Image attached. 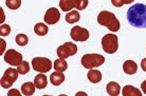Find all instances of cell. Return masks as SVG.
I'll return each mask as SVG.
<instances>
[{"instance_id": "obj_12", "label": "cell", "mask_w": 146, "mask_h": 96, "mask_svg": "<svg viewBox=\"0 0 146 96\" xmlns=\"http://www.w3.org/2000/svg\"><path fill=\"white\" fill-rule=\"evenodd\" d=\"M59 7L64 12H70L72 9H76V0H60Z\"/></svg>"}, {"instance_id": "obj_8", "label": "cell", "mask_w": 146, "mask_h": 96, "mask_svg": "<svg viewBox=\"0 0 146 96\" xmlns=\"http://www.w3.org/2000/svg\"><path fill=\"white\" fill-rule=\"evenodd\" d=\"M4 61L11 66H18L23 60H22V55L19 52L11 49V50L7 51V53L4 54Z\"/></svg>"}, {"instance_id": "obj_21", "label": "cell", "mask_w": 146, "mask_h": 96, "mask_svg": "<svg viewBox=\"0 0 146 96\" xmlns=\"http://www.w3.org/2000/svg\"><path fill=\"white\" fill-rule=\"evenodd\" d=\"M80 15L78 14L77 11H71L66 15V21L68 23H75V22L80 21Z\"/></svg>"}, {"instance_id": "obj_13", "label": "cell", "mask_w": 146, "mask_h": 96, "mask_svg": "<svg viewBox=\"0 0 146 96\" xmlns=\"http://www.w3.org/2000/svg\"><path fill=\"white\" fill-rule=\"evenodd\" d=\"M34 84L36 85V88L39 89V90L44 89L48 85L47 76H46L44 73H40V74H38V75H36V77L34 79Z\"/></svg>"}, {"instance_id": "obj_20", "label": "cell", "mask_w": 146, "mask_h": 96, "mask_svg": "<svg viewBox=\"0 0 146 96\" xmlns=\"http://www.w3.org/2000/svg\"><path fill=\"white\" fill-rule=\"evenodd\" d=\"M34 32L39 36H44L49 32V28L44 23H36L34 26Z\"/></svg>"}, {"instance_id": "obj_31", "label": "cell", "mask_w": 146, "mask_h": 96, "mask_svg": "<svg viewBox=\"0 0 146 96\" xmlns=\"http://www.w3.org/2000/svg\"><path fill=\"white\" fill-rule=\"evenodd\" d=\"M141 89H142L143 93L146 94V80H144L142 84H141Z\"/></svg>"}, {"instance_id": "obj_9", "label": "cell", "mask_w": 146, "mask_h": 96, "mask_svg": "<svg viewBox=\"0 0 146 96\" xmlns=\"http://www.w3.org/2000/svg\"><path fill=\"white\" fill-rule=\"evenodd\" d=\"M70 35H71V38L74 41H86L89 38V32H88V30L78 26H73Z\"/></svg>"}, {"instance_id": "obj_23", "label": "cell", "mask_w": 146, "mask_h": 96, "mask_svg": "<svg viewBox=\"0 0 146 96\" xmlns=\"http://www.w3.org/2000/svg\"><path fill=\"white\" fill-rule=\"evenodd\" d=\"M5 5L11 10H17L21 5V0H5Z\"/></svg>"}, {"instance_id": "obj_30", "label": "cell", "mask_w": 146, "mask_h": 96, "mask_svg": "<svg viewBox=\"0 0 146 96\" xmlns=\"http://www.w3.org/2000/svg\"><path fill=\"white\" fill-rule=\"evenodd\" d=\"M0 42H1V52H0V54L2 55V53L4 52V48H5V41H4L3 39H1Z\"/></svg>"}, {"instance_id": "obj_1", "label": "cell", "mask_w": 146, "mask_h": 96, "mask_svg": "<svg viewBox=\"0 0 146 96\" xmlns=\"http://www.w3.org/2000/svg\"><path fill=\"white\" fill-rule=\"evenodd\" d=\"M127 19L132 26L146 29V4L137 3L129 7Z\"/></svg>"}, {"instance_id": "obj_22", "label": "cell", "mask_w": 146, "mask_h": 96, "mask_svg": "<svg viewBox=\"0 0 146 96\" xmlns=\"http://www.w3.org/2000/svg\"><path fill=\"white\" fill-rule=\"evenodd\" d=\"M16 43L18 44V45H20V47H25V45H27L28 44V42H29V38H28V36L27 35H25V34H18L17 36H16Z\"/></svg>"}, {"instance_id": "obj_4", "label": "cell", "mask_w": 146, "mask_h": 96, "mask_svg": "<svg viewBox=\"0 0 146 96\" xmlns=\"http://www.w3.org/2000/svg\"><path fill=\"white\" fill-rule=\"evenodd\" d=\"M102 47L108 54H113L119 49V39L114 34H106L102 39Z\"/></svg>"}, {"instance_id": "obj_29", "label": "cell", "mask_w": 146, "mask_h": 96, "mask_svg": "<svg viewBox=\"0 0 146 96\" xmlns=\"http://www.w3.org/2000/svg\"><path fill=\"white\" fill-rule=\"evenodd\" d=\"M141 68H142V70L144 72H146V58L142 59V61H141Z\"/></svg>"}, {"instance_id": "obj_14", "label": "cell", "mask_w": 146, "mask_h": 96, "mask_svg": "<svg viewBox=\"0 0 146 96\" xmlns=\"http://www.w3.org/2000/svg\"><path fill=\"white\" fill-rule=\"evenodd\" d=\"M50 81H51L52 85H62V82L65 81V75L62 74V72H55V73H52L51 76H50Z\"/></svg>"}, {"instance_id": "obj_15", "label": "cell", "mask_w": 146, "mask_h": 96, "mask_svg": "<svg viewBox=\"0 0 146 96\" xmlns=\"http://www.w3.org/2000/svg\"><path fill=\"white\" fill-rule=\"evenodd\" d=\"M107 93L111 96H117L121 92V88L120 85L117 82H114V81H110L109 84L107 85Z\"/></svg>"}, {"instance_id": "obj_28", "label": "cell", "mask_w": 146, "mask_h": 96, "mask_svg": "<svg viewBox=\"0 0 146 96\" xmlns=\"http://www.w3.org/2000/svg\"><path fill=\"white\" fill-rule=\"evenodd\" d=\"M13 95H15V96H20V93H19L18 90H15V89H13V90H11L10 92L7 93V96H13Z\"/></svg>"}, {"instance_id": "obj_27", "label": "cell", "mask_w": 146, "mask_h": 96, "mask_svg": "<svg viewBox=\"0 0 146 96\" xmlns=\"http://www.w3.org/2000/svg\"><path fill=\"white\" fill-rule=\"evenodd\" d=\"M111 3L117 7H121L122 5H124V2L123 0H111Z\"/></svg>"}, {"instance_id": "obj_19", "label": "cell", "mask_w": 146, "mask_h": 96, "mask_svg": "<svg viewBox=\"0 0 146 96\" xmlns=\"http://www.w3.org/2000/svg\"><path fill=\"white\" fill-rule=\"evenodd\" d=\"M53 66H54L55 71H57V72H65L67 70V68H68V63H67L65 59L59 58L55 60Z\"/></svg>"}, {"instance_id": "obj_5", "label": "cell", "mask_w": 146, "mask_h": 96, "mask_svg": "<svg viewBox=\"0 0 146 96\" xmlns=\"http://www.w3.org/2000/svg\"><path fill=\"white\" fill-rule=\"evenodd\" d=\"M18 71L15 70V69H7L5 72H4L3 76L1 78V81H0V84H1V87L3 89H9L11 88L12 85H14V82L17 80V78H18Z\"/></svg>"}, {"instance_id": "obj_32", "label": "cell", "mask_w": 146, "mask_h": 96, "mask_svg": "<svg viewBox=\"0 0 146 96\" xmlns=\"http://www.w3.org/2000/svg\"><path fill=\"white\" fill-rule=\"evenodd\" d=\"M0 14H1V19H0V22H1V24H2V22L4 21V13L3 11H2V9H0Z\"/></svg>"}, {"instance_id": "obj_17", "label": "cell", "mask_w": 146, "mask_h": 96, "mask_svg": "<svg viewBox=\"0 0 146 96\" xmlns=\"http://www.w3.org/2000/svg\"><path fill=\"white\" fill-rule=\"evenodd\" d=\"M35 88L36 85L33 82H26L21 85V93L23 95L30 96V95H33L34 92H35Z\"/></svg>"}, {"instance_id": "obj_3", "label": "cell", "mask_w": 146, "mask_h": 96, "mask_svg": "<svg viewBox=\"0 0 146 96\" xmlns=\"http://www.w3.org/2000/svg\"><path fill=\"white\" fill-rule=\"evenodd\" d=\"M105 62V57L100 54H86L82 57V64L86 69L101 66Z\"/></svg>"}, {"instance_id": "obj_7", "label": "cell", "mask_w": 146, "mask_h": 96, "mask_svg": "<svg viewBox=\"0 0 146 96\" xmlns=\"http://www.w3.org/2000/svg\"><path fill=\"white\" fill-rule=\"evenodd\" d=\"M77 53V47L76 44L72 42H65L57 49V56L59 58L66 59L70 56L75 55Z\"/></svg>"}, {"instance_id": "obj_6", "label": "cell", "mask_w": 146, "mask_h": 96, "mask_svg": "<svg viewBox=\"0 0 146 96\" xmlns=\"http://www.w3.org/2000/svg\"><path fill=\"white\" fill-rule=\"evenodd\" d=\"M32 66L33 69L40 73H47L51 70L52 61L50 59L44 58V57H35L32 60Z\"/></svg>"}, {"instance_id": "obj_16", "label": "cell", "mask_w": 146, "mask_h": 96, "mask_svg": "<svg viewBox=\"0 0 146 96\" xmlns=\"http://www.w3.org/2000/svg\"><path fill=\"white\" fill-rule=\"evenodd\" d=\"M123 96H142V93L140 92L139 89L135 88L132 85H126L123 88L122 91Z\"/></svg>"}, {"instance_id": "obj_11", "label": "cell", "mask_w": 146, "mask_h": 96, "mask_svg": "<svg viewBox=\"0 0 146 96\" xmlns=\"http://www.w3.org/2000/svg\"><path fill=\"white\" fill-rule=\"evenodd\" d=\"M123 70L126 74L128 75H133V74L137 73V70H138V66L135 61L132 60H126L123 64Z\"/></svg>"}, {"instance_id": "obj_24", "label": "cell", "mask_w": 146, "mask_h": 96, "mask_svg": "<svg viewBox=\"0 0 146 96\" xmlns=\"http://www.w3.org/2000/svg\"><path fill=\"white\" fill-rule=\"evenodd\" d=\"M17 71H18L19 74H21V75H25V74L29 73L30 71V66L28 61H22L18 66H17Z\"/></svg>"}, {"instance_id": "obj_10", "label": "cell", "mask_w": 146, "mask_h": 96, "mask_svg": "<svg viewBox=\"0 0 146 96\" xmlns=\"http://www.w3.org/2000/svg\"><path fill=\"white\" fill-rule=\"evenodd\" d=\"M44 19V22L48 23V24H55L60 19V13H59V11L57 9L51 7V9H49L46 12Z\"/></svg>"}, {"instance_id": "obj_25", "label": "cell", "mask_w": 146, "mask_h": 96, "mask_svg": "<svg viewBox=\"0 0 146 96\" xmlns=\"http://www.w3.org/2000/svg\"><path fill=\"white\" fill-rule=\"evenodd\" d=\"M11 33V26L7 24H1L0 26V35L1 36H7Z\"/></svg>"}, {"instance_id": "obj_2", "label": "cell", "mask_w": 146, "mask_h": 96, "mask_svg": "<svg viewBox=\"0 0 146 96\" xmlns=\"http://www.w3.org/2000/svg\"><path fill=\"white\" fill-rule=\"evenodd\" d=\"M98 22L101 26H106L107 29L111 32H117L120 30V21L117 20L115 15L111 12L103 11L98 16Z\"/></svg>"}, {"instance_id": "obj_18", "label": "cell", "mask_w": 146, "mask_h": 96, "mask_svg": "<svg viewBox=\"0 0 146 96\" xmlns=\"http://www.w3.org/2000/svg\"><path fill=\"white\" fill-rule=\"evenodd\" d=\"M88 79L91 81L92 84H98L100 81L102 80V73L100 72L99 70H91L89 71V73H88Z\"/></svg>"}, {"instance_id": "obj_33", "label": "cell", "mask_w": 146, "mask_h": 96, "mask_svg": "<svg viewBox=\"0 0 146 96\" xmlns=\"http://www.w3.org/2000/svg\"><path fill=\"white\" fill-rule=\"evenodd\" d=\"M135 0H123V2H124V4H129V3H132Z\"/></svg>"}, {"instance_id": "obj_26", "label": "cell", "mask_w": 146, "mask_h": 96, "mask_svg": "<svg viewBox=\"0 0 146 96\" xmlns=\"http://www.w3.org/2000/svg\"><path fill=\"white\" fill-rule=\"evenodd\" d=\"M88 5V0H76V9L80 11L85 10Z\"/></svg>"}]
</instances>
